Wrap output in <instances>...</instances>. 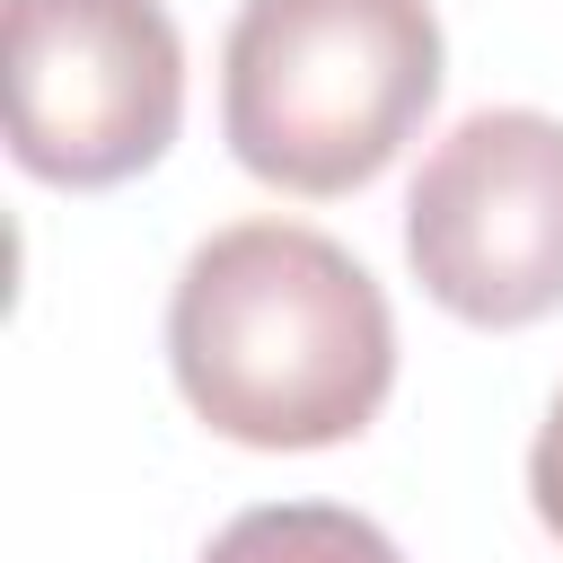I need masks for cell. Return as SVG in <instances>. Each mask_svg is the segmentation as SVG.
<instances>
[{
	"label": "cell",
	"mask_w": 563,
	"mask_h": 563,
	"mask_svg": "<svg viewBox=\"0 0 563 563\" xmlns=\"http://www.w3.org/2000/svg\"><path fill=\"white\" fill-rule=\"evenodd\" d=\"M440 97L431 0H246L220 44V132L282 194L369 185Z\"/></svg>",
	"instance_id": "cell-2"
},
{
	"label": "cell",
	"mask_w": 563,
	"mask_h": 563,
	"mask_svg": "<svg viewBox=\"0 0 563 563\" xmlns=\"http://www.w3.org/2000/svg\"><path fill=\"white\" fill-rule=\"evenodd\" d=\"M202 563H405L361 510H334V501H264V510H238Z\"/></svg>",
	"instance_id": "cell-5"
},
{
	"label": "cell",
	"mask_w": 563,
	"mask_h": 563,
	"mask_svg": "<svg viewBox=\"0 0 563 563\" xmlns=\"http://www.w3.org/2000/svg\"><path fill=\"white\" fill-rule=\"evenodd\" d=\"M9 158L97 194L167 158L185 123V44L158 0H9L0 9Z\"/></svg>",
	"instance_id": "cell-3"
},
{
	"label": "cell",
	"mask_w": 563,
	"mask_h": 563,
	"mask_svg": "<svg viewBox=\"0 0 563 563\" xmlns=\"http://www.w3.org/2000/svg\"><path fill=\"white\" fill-rule=\"evenodd\" d=\"M167 369L238 449H334L361 440L396 387V317L325 229L238 220L176 273Z\"/></svg>",
	"instance_id": "cell-1"
},
{
	"label": "cell",
	"mask_w": 563,
	"mask_h": 563,
	"mask_svg": "<svg viewBox=\"0 0 563 563\" xmlns=\"http://www.w3.org/2000/svg\"><path fill=\"white\" fill-rule=\"evenodd\" d=\"M405 264L466 325H537L563 308V123L537 106L466 114L405 194Z\"/></svg>",
	"instance_id": "cell-4"
},
{
	"label": "cell",
	"mask_w": 563,
	"mask_h": 563,
	"mask_svg": "<svg viewBox=\"0 0 563 563\" xmlns=\"http://www.w3.org/2000/svg\"><path fill=\"white\" fill-rule=\"evenodd\" d=\"M528 501H537V519L563 537V396H554V413H545V431H537V449H528Z\"/></svg>",
	"instance_id": "cell-6"
}]
</instances>
